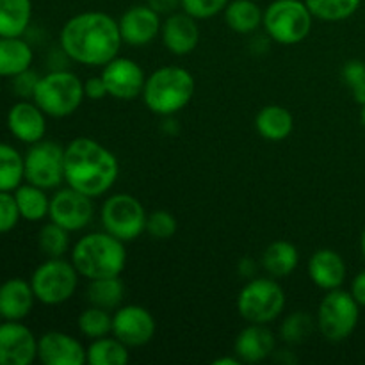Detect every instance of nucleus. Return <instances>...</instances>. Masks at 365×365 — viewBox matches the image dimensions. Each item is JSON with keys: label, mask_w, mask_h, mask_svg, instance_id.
<instances>
[{"label": "nucleus", "mask_w": 365, "mask_h": 365, "mask_svg": "<svg viewBox=\"0 0 365 365\" xmlns=\"http://www.w3.org/2000/svg\"><path fill=\"white\" fill-rule=\"evenodd\" d=\"M20 216L27 221H41L48 216L50 198L46 196L45 189L34 184H21L14 189Z\"/></svg>", "instance_id": "nucleus-29"}, {"label": "nucleus", "mask_w": 365, "mask_h": 365, "mask_svg": "<svg viewBox=\"0 0 365 365\" xmlns=\"http://www.w3.org/2000/svg\"><path fill=\"white\" fill-rule=\"evenodd\" d=\"M314 330V321L309 314L294 312L280 327V335L287 344H302L310 337Z\"/></svg>", "instance_id": "nucleus-35"}, {"label": "nucleus", "mask_w": 365, "mask_h": 365, "mask_svg": "<svg viewBox=\"0 0 365 365\" xmlns=\"http://www.w3.org/2000/svg\"><path fill=\"white\" fill-rule=\"evenodd\" d=\"M223 13L227 25L237 34H252L262 25L264 11L253 0H230Z\"/></svg>", "instance_id": "nucleus-26"}, {"label": "nucleus", "mask_w": 365, "mask_h": 365, "mask_svg": "<svg viewBox=\"0 0 365 365\" xmlns=\"http://www.w3.org/2000/svg\"><path fill=\"white\" fill-rule=\"evenodd\" d=\"M160 38L171 53L187 56L200 43V27L196 24V18H192L185 11L168 14V18L160 25Z\"/></svg>", "instance_id": "nucleus-19"}, {"label": "nucleus", "mask_w": 365, "mask_h": 365, "mask_svg": "<svg viewBox=\"0 0 365 365\" xmlns=\"http://www.w3.org/2000/svg\"><path fill=\"white\" fill-rule=\"evenodd\" d=\"M93 198L75 191L73 187L59 189L50 198L48 217L68 232H78L88 227L93 220Z\"/></svg>", "instance_id": "nucleus-12"}, {"label": "nucleus", "mask_w": 365, "mask_h": 365, "mask_svg": "<svg viewBox=\"0 0 365 365\" xmlns=\"http://www.w3.org/2000/svg\"><path fill=\"white\" fill-rule=\"evenodd\" d=\"M299 253L292 242L274 241L266 248L262 255V266L273 278H284L296 269Z\"/></svg>", "instance_id": "nucleus-27"}, {"label": "nucleus", "mask_w": 365, "mask_h": 365, "mask_svg": "<svg viewBox=\"0 0 365 365\" xmlns=\"http://www.w3.org/2000/svg\"><path fill=\"white\" fill-rule=\"evenodd\" d=\"M360 121H362V125L365 127V103H362V110H360Z\"/></svg>", "instance_id": "nucleus-47"}, {"label": "nucleus", "mask_w": 365, "mask_h": 365, "mask_svg": "<svg viewBox=\"0 0 365 365\" xmlns=\"http://www.w3.org/2000/svg\"><path fill=\"white\" fill-rule=\"evenodd\" d=\"M38 359V339L20 321L0 324V365H31Z\"/></svg>", "instance_id": "nucleus-15"}, {"label": "nucleus", "mask_w": 365, "mask_h": 365, "mask_svg": "<svg viewBox=\"0 0 365 365\" xmlns=\"http://www.w3.org/2000/svg\"><path fill=\"white\" fill-rule=\"evenodd\" d=\"M70 234L71 232H68L66 228L53 223V221L43 225L38 234V245L43 255H46L48 259L64 257V253L70 248Z\"/></svg>", "instance_id": "nucleus-34"}, {"label": "nucleus", "mask_w": 365, "mask_h": 365, "mask_svg": "<svg viewBox=\"0 0 365 365\" xmlns=\"http://www.w3.org/2000/svg\"><path fill=\"white\" fill-rule=\"evenodd\" d=\"M71 264L88 280L120 277L127 266L125 242L109 232H91L71 248Z\"/></svg>", "instance_id": "nucleus-3"}, {"label": "nucleus", "mask_w": 365, "mask_h": 365, "mask_svg": "<svg viewBox=\"0 0 365 365\" xmlns=\"http://www.w3.org/2000/svg\"><path fill=\"white\" fill-rule=\"evenodd\" d=\"M102 78L106 81L109 96L118 100H134L143 95L146 75L135 61L128 57H114L102 66Z\"/></svg>", "instance_id": "nucleus-14"}, {"label": "nucleus", "mask_w": 365, "mask_h": 365, "mask_svg": "<svg viewBox=\"0 0 365 365\" xmlns=\"http://www.w3.org/2000/svg\"><path fill=\"white\" fill-rule=\"evenodd\" d=\"M157 330L152 312L141 305H121L113 314V335L128 348L148 344Z\"/></svg>", "instance_id": "nucleus-13"}, {"label": "nucleus", "mask_w": 365, "mask_h": 365, "mask_svg": "<svg viewBox=\"0 0 365 365\" xmlns=\"http://www.w3.org/2000/svg\"><path fill=\"white\" fill-rule=\"evenodd\" d=\"M255 128L266 141H284L294 128V118L285 107L266 106L257 114Z\"/></svg>", "instance_id": "nucleus-23"}, {"label": "nucleus", "mask_w": 365, "mask_h": 365, "mask_svg": "<svg viewBox=\"0 0 365 365\" xmlns=\"http://www.w3.org/2000/svg\"><path fill=\"white\" fill-rule=\"evenodd\" d=\"M360 250H362V255H364V259H365V228H364V232H362V237H360Z\"/></svg>", "instance_id": "nucleus-46"}, {"label": "nucleus", "mask_w": 365, "mask_h": 365, "mask_svg": "<svg viewBox=\"0 0 365 365\" xmlns=\"http://www.w3.org/2000/svg\"><path fill=\"white\" fill-rule=\"evenodd\" d=\"M20 209L13 191H0V234L13 230L20 221Z\"/></svg>", "instance_id": "nucleus-39"}, {"label": "nucleus", "mask_w": 365, "mask_h": 365, "mask_svg": "<svg viewBox=\"0 0 365 365\" xmlns=\"http://www.w3.org/2000/svg\"><path fill=\"white\" fill-rule=\"evenodd\" d=\"M32 18V0H0V36L20 38Z\"/></svg>", "instance_id": "nucleus-25"}, {"label": "nucleus", "mask_w": 365, "mask_h": 365, "mask_svg": "<svg viewBox=\"0 0 365 365\" xmlns=\"http://www.w3.org/2000/svg\"><path fill=\"white\" fill-rule=\"evenodd\" d=\"M177 220L168 210H153L152 214L146 216L145 232L150 237L157 239V241H168V239H171L177 234Z\"/></svg>", "instance_id": "nucleus-36"}, {"label": "nucleus", "mask_w": 365, "mask_h": 365, "mask_svg": "<svg viewBox=\"0 0 365 365\" xmlns=\"http://www.w3.org/2000/svg\"><path fill=\"white\" fill-rule=\"evenodd\" d=\"M284 309L285 291L277 280L269 278H252L237 296L239 316L248 323H273Z\"/></svg>", "instance_id": "nucleus-7"}, {"label": "nucleus", "mask_w": 365, "mask_h": 365, "mask_svg": "<svg viewBox=\"0 0 365 365\" xmlns=\"http://www.w3.org/2000/svg\"><path fill=\"white\" fill-rule=\"evenodd\" d=\"M38 82H39V77L36 71H32L31 68L25 71H21V73L14 75L13 77V91L14 95L20 96L21 100H31L32 96H34V91L36 88H38Z\"/></svg>", "instance_id": "nucleus-40"}, {"label": "nucleus", "mask_w": 365, "mask_h": 365, "mask_svg": "<svg viewBox=\"0 0 365 365\" xmlns=\"http://www.w3.org/2000/svg\"><path fill=\"white\" fill-rule=\"evenodd\" d=\"M7 128L18 141L34 145L45 138L46 114L34 100H20L7 113Z\"/></svg>", "instance_id": "nucleus-18"}, {"label": "nucleus", "mask_w": 365, "mask_h": 365, "mask_svg": "<svg viewBox=\"0 0 365 365\" xmlns=\"http://www.w3.org/2000/svg\"><path fill=\"white\" fill-rule=\"evenodd\" d=\"M78 271L71 260L48 259L36 267L31 277L34 296L43 305H61L75 294L78 285Z\"/></svg>", "instance_id": "nucleus-9"}, {"label": "nucleus", "mask_w": 365, "mask_h": 365, "mask_svg": "<svg viewBox=\"0 0 365 365\" xmlns=\"http://www.w3.org/2000/svg\"><path fill=\"white\" fill-rule=\"evenodd\" d=\"M25 180L41 189H56L64 182V148L59 143L41 141L31 145L24 157Z\"/></svg>", "instance_id": "nucleus-11"}, {"label": "nucleus", "mask_w": 365, "mask_h": 365, "mask_svg": "<svg viewBox=\"0 0 365 365\" xmlns=\"http://www.w3.org/2000/svg\"><path fill=\"white\" fill-rule=\"evenodd\" d=\"M312 13L305 0H274L264 11L262 27L278 45H298L312 31Z\"/></svg>", "instance_id": "nucleus-6"}, {"label": "nucleus", "mask_w": 365, "mask_h": 365, "mask_svg": "<svg viewBox=\"0 0 365 365\" xmlns=\"http://www.w3.org/2000/svg\"><path fill=\"white\" fill-rule=\"evenodd\" d=\"M123 43L130 46H145L152 43L160 32V14L155 13L148 4L132 6L118 20Z\"/></svg>", "instance_id": "nucleus-17"}, {"label": "nucleus", "mask_w": 365, "mask_h": 365, "mask_svg": "<svg viewBox=\"0 0 365 365\" xmlns=\"http://www.w3.org/2000/svg\"><path fill=\"white\" fill-rule=\"evenodd\" d=\"M125 298V284L120 277H107L89 280L88 302L109 312L120 309Z\"/></svg>", "instance_id": "nucleus-28"}, {"label": "nucleus", "mask_w": 365, "mask_h": 365, "mask_svg": "<svg viewBox=\"0 0 365 365\" xmlns=\"http://www.w3.org/2000/svg\"><path fill=\"white\" fill-rule=\"evenodd\" d=\"M146 216L141 202L127 192L109 196L100 210L103 230L123 242L135 241L145 232Z\"/></svg>", "instance_id": "nucleus-10"}, {"label": "nucleus", "mask_w": 365, "mask_h": 365, "mask_svg": "<svg viewBox=\"0 0 365 365\" xmlns=\"http://www.w3.org/2000/svg\"><path fill=\"white\" fill-rule=\"evenodd\" d=\"M274 348H277V339L273 331L266 324L257 323H250L245 330L239 331L234 342V353L245 364L264 362L273 355Z\"/></svg>", "instance_id": "nucleus-20"}, {"label": "nucleus", "mask_w": 365, "mask_h": 365, "mask_svg": "<svg viewBox=\"0 0 365 365\" xmlns=\"http://www.w3.org/2000/svg\"><path fill=\"white\" fill-rule=\"evenodd\" d=\"M77 327L78 331L89 341L106 337L113 334V314L109 310L91 305L89 309L82 310L77 319Z\"/></svg>", "instance_id": "nucleus-32"}, {"label": "nucleus", "mask_w": 365, "mask_h": 365, "mask_svg": "<svg viewBox=\"0 0 365 365\" xmlns=\"http://www.w3.org/2000/svg\"><path fill=\"white\" fill-rule=\"evenodd\" d=\"M253 271H255V262L252 259H242L239 262V273L246 278H252L253 277Z\"/></svg>", "instance_id": "nucleus-44"}, {"label": "nucleus", "mask_w": 365, "mask_h": 365, "mask_svg": "<svg viewBox=\"0 0 365 365\" xmlns=\"http://www.w3.org/2000/svg\"><path fill=\"white\" fill-rule=\"evenodd\" d=\"M239 364H241V360H239L237 355H235L234 359H230V356H223V359L214 360V365H239Z\"/></svg>", "instance_id": "nucleus-45"}, {"label": "nucleus", "mask_w": 365, "mask_h": 365, "mask_svg": "<svg viewBox=\"0 0 365 365\" xmlns=\"http://www.w3.org/2000/svg\"><path fill=\"white\" fill-rule=\"evenodd\" d=\"M61 50L84 66H106L118 57L123 39L120 25L102 11H86L71 16L59 34Z\"/></svg>", "instance_id": "nucleus-1"}, {"label": "nucleus", "mask_w": 365, "mask_h": 365, "mask_svg": "<svg viewBox=\"0 0 365 365\" xmlns=\"http://www.w3.org/2000/svg\"><path fill=\"white\" fill-rule=\"evenodd\" d=\"M84 82L70 70H53L39 77L34 100L50 118L71 116L84 100Z\"/></svg>", "instance_id": "nucleus-5"}, {"label": "nucleus", "mask_w": 365, "mask_h": 365, "mask_svg": "<svg viewBox=\"0 0 365 365\" xmlns=\"http://www.w3.org/2000/svg\"><path fill=\"white\" fill-rule=\"evenodd\" d=\"M38 360L43 365H82L88 362V349L64 331H46L38 339Z\"/></svg>", "instance_id": "nucleus-16"}, {"label": "nucleus", "mask_w": 365, "mask_h": 365, "mask_svg": "<svg viewBox=\"0 0 365 365\" xmlns=\"http://www.w3.org/2000/svg\"><path fill=\"white\" fill-rule=\"evenodd\" d=\"M34 291L31 282L9 278L0 285V314L6 321H21L34 307Z\"/></svg>", "instance_id": "nucleus-22"}, {"label": "nucleus", "mask_w": 365, "mask_h": 365, "mask_svg": "<svg viewBox=\"0 0 365 365\" xmlns=\"http://www.w3.org/2000/svg\"><path fill=\"white\" fill-rule=\"evenodd\" d=\"M195 88V78L185 68L163 66L146 77L141 96L153 114L173 116L191 102Z\"/></svg>", "instance_id": "nucleus-4"}, {"label": "nucleus", "mask_w": 365, "mask_h": 365, "mask_svg": "<svg viewBox=\"0 0 365 365\" xmlns=\"http://www.w3.org/2000/svg\"><path fill=\"white\" fill-rule=\"evenodd\" d=\"M34 59L31 45L20 38L0 36V77L13 78L14 75L29 70Z\"/></svg>", "instance_id": "nucleus-24"}, {"label": "nucleus", "mask_w": 365, "mask_h": 365, "mask_svg": "<svg viewBox=\"0 0 365 365\" xmlns=\"http://www.w3.org/2000/svg\"><path fill=\"white\" fill-rule=\"evenodd\" d=\"M130 360L128 346L118 337H100L89 344L88 364L89 365H123Z\"/></svg>", "instance_id": "nucleus-30"}, {"label": "nucleus", "mask_w": 365, "mask_h": 365, "mask_svg": "<svg viewBox=\"0 0 365 365\" xmlns=\"http://www.w3.org/2000/svg\"><path fill=\"white\" fill-rule=\"evenodd\" d=\"M84 95L89 100H102L106 96H109V89H107L102 75H98V77H89L84 82Z\"/></svg>", "instance_id": "nucleus-41"}, {"label": "nucleus", "mask_w": 365, "mask_h": 365, "mask_svg": "<svg viewBox=\"0 0 365 365\" xmlns=\"http://www.w3.org/2000/svg\"><path fill=\"white\" fill-rule=\"evenodd\" d=\"M349 292H351L353 298L356 299L360 307H365V271L356 274L355 280L351 282V291Z\"/></svg>", "instance_id": "nucleus-43"}, {"label": "nucleus", "mask_w": 365, "mask_h": 365, "mask_svg": "<svg viewBox=\"0 0 365 365\" xmlns=\"http://www.w3.org/2000/svg\"><path fill=\"white\" fill-rule=\"evenodd\" d=\"M342 78L351 89L353 98L362 106L365 103V63L359 59H351L342 68Z\"/></svg>", "instance_id": "nucleus-37"}, {"label": "nucleus", "mask_w": 365, "mask_h": 365, "mask_svg": "<svg viewBox=\"0 0 365 365\" xmlns=\"http://www.w3.org/2000/svg\"><path fill=\"white\" fill-rule=\"evenodd\" d=\"M230 0H180L182 11L196 20H207L223 13Z\"/></svg>", "instance_id": "nucleus-38"}, {"label": "nucleus", "mask_w": 365, "mask_h": 365, "mask_svg": "<svg viewBox=\"0 0 365 365\" xmlns=\"http://www.w3.org/2000/svg\"><path fill=\"white\" fill-rule=\"evenodd\" d=\"M360 317V305L351 292L341 287L328 291L317 309L316 324L321 335L330 342H342L355 331Z\"/></svg>", "instance_id": "nucleus-8"}, {"label": "nucleus", "mask_w": 365, "mask_h": 365, "mask_svg": "<svg viewBox=\"0 0 365 365\" xmlns=\"http://www.w3.org/2000/svg\"><path fill=\"white\" fill-rule=\"evenodd\" d=\"M0 317H2V314H0Z\"/></svg>", "instance_id": "nucleus-48"}, {"label": "nucleus", "mask_w": 365, "mask_h": 365, "mask_svg": "<svg viewBox=\"0 0 365 365\" xmlns=\"http://www.w3.org/2000/svg\"><path fill=\"white\" fill-rule=\"evenodd\" d=\"M25 180L24 155L14 146L0 143V191H14Z\"/></svg>", "instance_id": "nucleus-31"}, {"label": "nucleus", "mask_w": 365, "mask_h": 365, "mask_svg": "<svg viewBox=\"0 0 365 365\" xmlns=\"http://www.w3.org/2000/svg\"><path fill=\"white\" fill-rule=\"evenodd\" d=\"M120 175L114 153L91 138H77L64 148V182L75 191L98 198Z\"/></svg>", "instance_id": "nucleus-2"}, {"label": "nucleus", "mask_w": 365, "mask_h": 365, "mask_svg": "<svg viewBox=\"0 0 365 365\" xmlns=\"http://www.w3.org/2000/svg\"><path fill=\"white\" fill-rule=\"evenodd\" d=\"M314 18L324 21H341L353 16L362 0H305Z\"/></svg>", "instance_id": "nucleus-33"}, {"label": "nucleus", "mask_w": 365, "mask_h": 365, "mask_svg": "<svg viewBox=\"0 0 365 365\" xmlns=\"http://www.w3.org/2000/svg\"><path fill=\"white\" fill-rule=\"evenodd\" d=\"M150 7L159 14H173L180 7V0H148Z\"/></svg>", "instance_id": "nucleus-42"}, {"label": "nucleus", "mask_w": 365, "mask_h": 365, "mask_svg": "<svg viewBox=\"0 0 365 365\" xmlns=\"http://www.w3.org/2000/svg\"><path fill=\"white\" fill-rule=\"evenodd\" d=\"M309 277L323 291L339 289L346 280V262L335 250H317L309 260Z\"/></svg>", "instance_id": "nucleus-21"}]
</instances>
